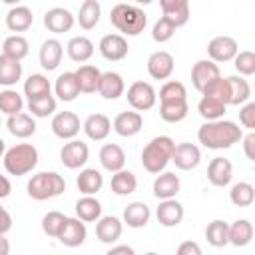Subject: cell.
Here are the masks:
<instances>
[{"label":"cell","mask_w":255,"mask_h":255,"mask_svg":"<svg viewBox=\"0 0 255 255\" xmlns=\"http://www.w3.org/2000/svg\"><path fill=\"white\" fill-rule=\"evenodd\" d=\"M243 131L239 124L231 120H213L203 122L197 129V141L207 149H229L231 145L239 143Z\"/></svg>","instance_id":"cell-1"},{"label":"cell","mask_w":255,"mask_h":255,"mask_svg":"<svg viewBox=\"0 0 255 255\" xmlns=\"http://www.w3.org/2000/svg\"><path fill=\"white\" fill-rule=\"evenodd\" d=\"M173 149H175V141L169 135H155L151 137L143 149H141V165L147 173L157 175L161 171H165L167 163L173 157Z\"/></svg>","instance_id":"cell-2"},{"label":"cell","mask_w":255,"mask_h":255,"mask_svg":"<svg viewBox=\"0 0 255 255\" xmlns=\"http://www.w3.org/2000/svg\"><path fill=\"white\" fill-rule=\"evenodd\" d=\"M110 22L124 36H139L147 26V14L137 4L120 2L110 10Z\"/></svg>","instance_id":"cell-3"},{"label":"cell","mask_w":255,"mask_h":255,"mask_svg":"<svg viewBox=\"0 0 255 255\" xmlns=\"http://www.w3.org/2000/svg\"><path fill=\"white\" fill-rule=\"evenodd\" d=\"M38 159H40V153L36 149V145L32 143H16L12 147H8L4 151V157H2V165H4V171L8 175H28L36 169L38 165Z\"/></svg>","instance_id":"cell-4"},{"label":"cell","mask_w":255,"mask_h":255,"mask_svg":"<svg viewBox=\"0 0 255 255\" xmlns=\"http://www.w3.org/2000/svg\"><path fill=\"white\" fill-rule=\"evenodd\" d=\"M26 191L34 201H48L66 191V179L58 171H38L28 179Z\"/></svg>","instance_id":"cell-5"},{"label":"cell","mask_w":255,"mask_h":255,"mask_svg":"<svg viewBox=\"0 0 255 255\" xmlns=\"http://www.w3.org/2000/svg\"><path fill=\"white\" fill-rule=\"evenodd\" d=\"M126 98H128V104L131 106V110H137V112H147L155 106L157 102V92L155 88L149 84V82H143V80H137L133 84H129L128 92H126Z\"/></svg>","instance_id":"cell-6"},{"label":"cell","mask_w":255,"mask_h":255,"mask_svg":"<svg viewBox=\"0 0 255 255\" xmlns=\"http://www.w3.org/2000/svg\"><path fill=\"white\" fill-rule=\"evenodd\" d=\"M90 159V147L82 139H68L60 149V161L68 169H82Z\"/></svg>","instance_id":"cell-7"},{"label":"cell","mask_w":255,"mask_h":255,"mask_svg":"<svg viewBox=\"0 0 255 255\" xmlns=\"http://www.w3.org/2000/svg\"><path fill=\"white\" fill-rule=\"evenodd\" d=\"M50 128H52V133L56 137L68 141V139H74L80 133L84 124H80V118H78L76 112H56L52 116Z\"/></svg>","instance_id":"cell-8"},{"label":"cell","mask_w":255,"mask_h":255,"mask_svg":"<svg viewBox=\"0 0 255 255\" xmlns=\"http://www.w3.org/2000/svg\"><path fill=\"white\" fill-rule=\"evenodd\" d=\"M98 50L102 54L104 60L108 62H120L128 56L129 52V46H128V40L124 34L120 32H112V34H106L102 36L100 44H98Z\"/></svg>","instance_id":"cell-9"},{"label":"cell","mask_w":255,"mask_h":255,"mask_svg":"<svg viewBox=\"0 0 255 255\" xmlns=\"http://www.w3.org/2000/svg\"><path fill=\"white\" fill-rule=\"evenodd\" d=\"M237 52H239L237 40L231 38V36H225V34L211 38L209 44H207V56H209L213 62H217V64L233 62L235 56H237Z\"/></svg>","instance_id":"cell-10"},{"label":"cell","mask_w":255,"mask_h":255,"mask_svg":"<svg viewBox=\"0 0 255 255\" xmlns=\"http://www.w3.org/2000/svg\"><path fill=\"white\" fill-rule=\"evenodd\" d=\"M147 74L153 80H169L173 70H175V60L169 52L165 50H157L153 54H149L147 62H145Z\"/></svg>","instance_id":"cell-11"},{"label":"cell","mask_w":255,"mask_h":255,"mask_svg":"<svg viewBox=\"0 0 255 255\" xmlns=\"http://www.w3.org/2000/svg\"><path fill=\"white\" fill-rule=\"evenodd\" d=\"M221 76L219 72V66L217 62H213L211 58H205V60H197L191 68V84L193 88L201 94L213 80H217Z\"/></svg>","instance_id":"cell-12"},{"label":"cell","mask_w":255,"mask_h":255,"mask_svg":"<svg viewBox=\"0 0 255 255\" xmlns=\"http://www.w3.org/2000/svg\"><path fill=\"white\" fill-rule=\"evenodd\" d=\"M76 22H78L76 16H74L68 8H62V6H54V8L46 10V14H44V26H46L48 32H52V34L70 32Z\"/></svg>","instance_id":"cell-13"},{"label":"cell","mask_w":255,"mask_h":255,"mask_svg":"<svg viewBox=\"0 0 255 255\" xmlns=\"http://www.w3.org/2000/svg\"><path fill=\"white\" fill-rule=\"evenodd\" d=\"M171 161L175 163L177 169H181V171H191V169H195V167L201 163V149H199V145H195V143H191V141L175 143Z\"/></svg>","instance_id":"cell-14"},{"label":"cell","mask_w":255,"mask_h":255,"mask_svg":"<svg viewBox=\"0 0 255 255\" xmlns=\"http://www.w3.org/2000/svg\"><path fill=\"white\" fill-rule=\"evenodd\" d=\"M122 233H124V219L116 215H102L96 221V237L100 243L114 245L120 241Z\"/></svg>","instance_id":"cell-15"},{"label":"cell","mask_w":255,"mask_h":255,"mask_svg":"<svg viewBox=\"0 0 255 255\" xmlns=\"http://www.w3.org/2000/svg\"><path fill=\"white\" fill-rule=\"evenodd\" d=\"M183 205L171 197V199H159V205L155 207V217H157V223L163 225V227H177L181 221H183Z\"/></svg>","instance_id":"cell-16"},{"label":"cell","mask_w":255,"mask_h":255,"mask_svg":"<svg viewBox=\"0 0 255 255\" xmlns=\"http://www.w3.org/2000/svg\"><path fill=\"white\" fill-rule=\"evenodd\" d=\"M82 129L88 135V139H92V141H104L110 135V131L114 129V122L106 114L96 112V114H90L84 120V128Z\"/></svg>","instance_id":"cell-17"},{"label":"cell","mask_w":255,"mask_h":255,"mask_svg":"<svg viewBox=\"0 0 255 255\" xmlns=\"http://www.w3.org/2000/svg\"><path fill=\"white\" fill-rule=\"evenodd\" d=\"M233 179V163L227 157H213L207 165V181L213 187H227Z\"/></svg>","instance_id":"cell-18"},{"label":"cell","mask_w":255,"mask_h":255,"mask_svg":"<svg viewBox=\"0 0 255 255\" xmlns=\"http://www.w3.org/2000/svg\"><path fill=\"white\" fill-rule=\"evenodd\" d=\"M62 56H64V44L58 38H48L42 42L40 52H38V60L46 72H54L62 64Z\"/></svg>","instance_id":"cell-19"},{"label":"cell","mask_w":255,"mask_h":255,"mask_svg":"<svg viewBox=\"0 0 255 255\" xmlns=\"http://www.w3.org/2000/svg\"><path fill=\"white\" fill-rule=\"evenodd\" d=\"M141 128H143V118L137 110L120 112L114 118V131L122 137H133L141 131Z\"/></svg>","instance_id":"cell-20"},{"label":"cell","mask_w":255,"mask_h":255,"mask_svg":"<svg viewBox=\"0 0 255 255\" xmlns=\"http://www.w3.org/2000/svg\"><path fill=\"white\" fill-rule=\"evenodd\" d=\"M86 237H88L86 221L76 215V217H68V221H66L64 229H62L58 241L62 245H66V247H80V245H84Z\"/></svg>","instance_id":"cell-21"},{"label":"cell","mask_w":255,"mask_h":255,"mask_svg":"<svg viewBox=\"0 0 255 255\" xmlns=\"http://www.w3.org/2000/svg\"><path fill=\"white\" fill-rule=\"evenodd\" d=\"M6 129L18 139H28L36 133V118L26 112L6 116Z\"/></svg>","instance_id":"cell-22"},{"label":"cell","mask_w":255,"mask_h":255,"mask_svg":"<svg viewBox=\"0 0 255 255\" xmlns=\"http://www.w3.org/2000/svg\"><path fill=\"white\" fill-rule=\"evenodd\" d=\"M179 189H181V181H179V175H175L173 171L157 173L153 179V185H151L153 197H157V199H171L179 193Z\"/></svg>","instance_id":"cell-23"},{"label":"cell","mask_w":255,"mask_h":255,"mask_svg":"<svg viewBox=\"0 0 255 255\" xmlns=\"http://www.w3.org/2000/svg\"><path fill=\"white\" fill-rule=\"evenodd\" d=\"M80 94H82V90H80L76 72H64V74H60L56 78V82H54V96L60 102H66V104L74 102Z\"/></svg>","instance_id":"cell-24"},{"label":"cell","mask_w":255,"mask_h":255,"mask_svg":"<svg viewBox=\"0 0 255 255\" xmlns=\"http://www.w3.org/2000/svg\"><path fill=\"white\" fill-rule=\"evenodd\" d=\"M98 157H100V165L110 173H116L126 167V151L118 143H104L100 147Z\"/></svg>","instance_id":"cell-25"},{"label":"cell","mask_w":255,"mask_h":255,"mask_svg":"<svg viewBox=\"0 0 255 255\" xmlns=\"http://www.w3.org/2000/svg\"><path fill=\"white\" fill-rule=\"evenodd\" d=\"M122 219H124V223H126L128 227H131V229H141V227H145V225L149 223V219H151V209H149V205L143 203V201H131V203H128V205L124 207Z\"/></svg>","instance_id":"cell-26"},{"label":"cell","mask_w":255,"mask_h":255,"mask_svg":"<svg viewBox=\"0 0 255 255\" xmlns=\"http://www.w3.org/2000/svg\"><path fill=\"white\" fill-rule=\"evenodd\" d=\"M161 6V16L169 18L177 28L185 26L191 16L189 0H159Z\"/></svg>","instance_id":"cell-27"},{"label":"cell","mask_w":255,"mask_h":255,"mask_svg":"<svg viewBox=\"0 0 255 255\" xmlns=\"http://www.w3.org/2000/svg\"><path fill=\"white\" fill-rule=\"evenodd\" d=\"M4 24H6V28L10 32H26L34 24V14H32V10L28 6L18 4V6H12L6 12Z\"/></svg>","instance_id":"cell-28"},{"label":"cell","mask_w":255,"mask_h":255,"mask_svg":"<svg viewBox=\"0 0 255 255\" xmlns=\"http://www.w3.org/2000/svg\"><path fill=\"white\" fill-rule=\"evenodd\" d=\"M76 187L82 195H96L104 187V175L96 167H82L76 177Z\"/></svg>","instance_id":"cell-29"},{"label":"cell","mask_w":255,"mask_h":255,"mask_svg":"<svg viewBox=\"0 0 255 255\" xmlns=\"http://www.w3.org/2000/svg\"><path fill=\"white\" fill-rule=\"evenodd\" d=\"M98 94L104 100H118L126 94V82L122 78V74L118 72H104L102 80H100V88Z\"/></svg>","instance_id":"cell-30"},{"label":"cell","mask_w":255,"mask_h":255,"mask_svg":"<svg viewBox=\"0 0 255 255\" xmlns=\"http://www.w3.org/2000/svg\"><path fill=\"white\" fill-rule=\"evenodd\" d=\"M66 54L72 62L84 64L94 56V42L88 36H74L66 44Z\"/></svg>","instance_id":"cell-31"},{"label":"cell","mask_w":255,"mask_h":255,"mask_svg":"<svg viewBox=\"0 0 255 255\" xmlns=\"http://www.w3.org/2000/svg\"><path fill=\"white\" fill-rule=\"evenodd\" d=\"M253 235H255V227L249 219L241 217V219H235L233 223H229V245L245 247L251 243Z\"/></svg>","instance_id":"cell-32"},{"label":"cell","mask_w":255,"mask_h":255,"mask_svg":"<svg viewBox=\"0 0 255 255\" xmlns=\"http://www.w3.org/2000/svg\"><path fill=\"white\" fill-rule=\"evenodd\" d=\"M102 74L104 72H100V68H96L92 64H82L76 70V76H78V84H80L82 94H96L98 88H100Z\"/></svg>","instance_id":"cell-33"},{"label":"cell","mask_w":255,"mask_h":255,"mask_svg":"<svg viewBox=\"0 0 255 255\" xmlns=\"http://www.w3.org/2000/svg\"><path fill=\"white\" fill-rule=\"evenodd\" d=\"M110 187L116 195L120 197H126V195H131L135 189H137V177L133 171L129 169H120L116 173H112V181H110Z\"/></svg>","instance_id":"cell-34"},{"label":"cell","mask_w":255,"mask_h":255,"mask_svg":"<svg viewBox=\"0 0 255 255\" xmlns=\"http://www.w3.org/2000/svg\"><path fill=\"white\" fill-rule=\"evenodd\" d=\"M100 18H102V6L98 0H84L80 10H78V24L82 30H94L98 24H100Z\"/></svg>","instance_id":"cell-35"},{"label":"cell","mask_w":255,"mask_h":255,"mask_svg":"<svg viewBox=\"0 0 255 255\" xmlns=\"http://www.w3.org/2000/svg\"><path fill=\"white\" fill-rule=\"evenodd\" d=\"M229 82V106H243L251 98V86L245 76H227Z\"/></svg>","instance_id":"cell-36"},{"label":"cell","mask_w":255,"mask_h":255,"mask_svg":"<svg viewBox=\"0 0 255 255\" xmlns=\"http://www.w3.org/2000/svg\"><path fill=\"white\" fill-rule=\"evenodd\" d=\"M197 112L205 122H213V120H221L227 112V104L213 98V96H205L201 94V100L197 102Z\"/></svg>","instance_id":"cell-37"},{"label":"cell","mask_w":255,"mask_h":255,"mask_svg":"<svg viewBox=\"0 0 255 255\" xmlns=\"http://www.w3.org/2000/svg\"><path fill=\"white\" fill-rule=\"evenodd\" d=\"M76 215L86 223H94L102 217V203L96 195H82L76 201Z\"/></svg>","instance_id":"cell-38"},{"label":"cell","mask_w":255,"mask_h":255,"mask_svg":"<svg viewBox=\"0 0 255 255\" xmlns=\"http://www.w3.org/2000/svg\"><path fill=\"white\" fill-rule=\"evenodd\" d=\"M22 80V64L20 60L0 56V84L4 88H12Z\"/></svg>","instance_id":"cell-39"},{"label":"cell","mask_w":255,"mask_h":255,"mask_svg":"<svg viewBox=\"0 0 255 255\" xmlns=\"http://www.w3.org/2000/svg\"><path fill=\"white\" fill-rule=\"evenodd\" d=\"M30 52V42L22 36V34H12V36H6L4 42H2V56H8V58H14V60H24Z\"/></svg>","instance_id":"cell-40"},{"label":"cell","mask_w":255,"mask_h":255,"mask_svg":"<svg viewBox=\"0 0 255 255\" xmlns=\"http://www.w3.org/2000/svg\"><path fill=\"white\" fill-rule=\"evenodd\" d=\"M189 104L187 100L181 102H159V118L167 124H179L187 118Z\"/></svg>","instance_id":"cell-41"},{"label":"cell","mask_w":255,"mask_h":255,"mask_svg":"<svg viewBox=\"0 0 255 255\" xmlns=\"http://www.w3.org/2000/svg\"><path fill=\"white\" fill-rule=\"evenodd\" d=\"M205 239L211 247H225L229 245V223L223 219H213L205 227Z\"/></svg>","instance_id":"cell-42"},{"label":"cell","mask_w":255,"mask_h":255,"mask_svg":"<svg viewBox=\"0 0 255 255\" xmlns=\"http://www.w3.org/2000/svg\"><path fill=\"white\" fill-rule=\"evenodd\" d=\"M48 94H52V84L44 74H30L24 80V96L28 100L42 98V96H48Z\"/></svg>","instance_id":"cell-43"},{"label":"cell","mask_w":255,"mask_h":255,"mask_svg":"<svg viewBox=\"0 0 255 255\" xmlns=\"http://www.w3.org/2000/svg\"><path fill=\"white\" fill-rule=\"evenodd\" d=\"M229 201L235 207H249L255 201V187L249 181H237L229 189Z\"/></svg>","instance_id":"cell-44"},{"label":"cell","mask_w":255,"mask_h":255,"mask_svg":"<svg viewBox=\"0 0 255 255\" xmlns=\"http://www.w3.org/2000/svg\"><path fill=\"white\" fill-rule=\"evenodd\" d=\"M28 112L34 116V118H48V116H54L56 114V108H58V98L48 94V96H42V98H34V100H28Z\"/></svg>","instance_id":"cell-45"},{"label":"cell","mask_w":255,"mask_h":255,"mask_svg":"<svg viewBox=\"0 0 255 255\" xmlns=\"http://www.w3.org/2000/svg\"><path fill=\"white\" fill-rule=\"evenodd\" d=\"M0 110L4 116H14L24 112V98L22 94H18V90L12 88H4L0 92Z\"/></svg>","instance_id":"cell-46"},{"label":"cell","mask_w":255,"mask_h":255,"mask_svg":"<svg viewBox=\"0 0 255 255\" xmlns=\"http://www.w3.org/2000/svg\"><path fill=\"white\" fill-rule=\"evenodd\" d=\"M68 221V215L62 213V211H48L44 217H42V231L48 235V237H54L58 239L64 225Z\"/></svg>","instance_id":"cell-47"},{"label":"cell","mask_w":255,"mask_h":255,"mask_svg":"<svg viewBox=\"0 0 255 255\" xmlns=\"http://www.w3.org/2000/svg\"><path fill=\"white\" fill-rule=\"evenodd\" d=\"M175 30H177V26H175L169 18L161 16V18L155 20V24H153V28H151V40L157 42V44H165V42H169V40L173 38Z\"/></svg>","instance_id":"cell-48"},{"label":"cell","mask_w":255,"mask_h":255,"mask_svg":"<svg viewBox=\"0 0 255 255\" xmlns=\"http://www.w3.org/2000/svg\"><path fill=\"white\" fill-rule=\"evenodd\" d=\"M187 100V90L177 80H167L159 88V102H181Z\"/></svg>","instance_id":"cell-49"},{"label":"cell","mask_w":255,"mask_h":255,"mask_svg":"<svg viewBox=\"0 0 255 255\" xmlns=\"http://www.w3.org/2000/svg\"><path fill=\"white\" fill-rule=\"evenodd\" d=\"M233 66L239 76H255V52H251V50L237 52Z\"/></svg>","instance_id":"cell-50"},{"label":"cell","mask_w":255,"mask_h":255,"mask_svg":"<svg viewBox=\"0 0 255 255\" xmlns=\"http://www.w3.org/2000/svg\"><path fill=\"white\" fill-rule=\"evenodd\" d=\"M201 94H205V96H213V98H217V100H221V102H225L227 106H229V82H227V78H217V80H213Z\"/></svg>","instance_id":"cell-51"},{"label":"cell","mask_w":255,"mask_h":255,"mask_svg":"<svg viewBox=\"0 0 255 255\" xmlns=\"http://www.w3.org/2000/svg\"><path fill=\"white\" fill-rule=\"evenodd\" d=\"M239 124L241 128L255 131V102H247L239 110Z\"/></svg>","instance_id":"cell-52"},{"label":"cell","mask_w":255,"mask_h":255,"mask_svg":"<svg viewBox=\"0 0 255 255\" xmlns=\"http://www.w3.org/2000/svg\"><path fill=\"white\" fill-rule=\"evenodd\" d=\"M241 145H243V153L249 161L255 163V131H249L241 137Z\"/></svg>","instance_id":"cell-53"},{"label":"cell","mask_w":255,"mask_h":255,"mask_svg":"<svg viewBox=\"0 0 255 255\" xmlns=\"http://www.w3.org/2000/svg\"><path fill=\"white\" fill-rule=\"evenodd\" d=\"M177 255H201V247L195 241H183L177 247Z\"/></svg>","instance_id":"cell-54"},{"label":"cell","mask_w":255,"mask_h":255,"mask_svg":"<svg viewBox=\"0 0 255 255\" xmlns=\"http://www.w3.org/2000/svg\"><path fill=\"white\" fill-rule=\"evenodd\" d=\"M0 215H2V221H0V235H6V233L12 229V217H10V213H8L6 207L0 209Z\"/></svg>","instance_id":"cell-55"},{"label":"cell","mask_w":255,"mask_h":255,"mask_svg":"<svg viewBox=\"0 0 255 255\" xmlns=\"http://www.w3.org/2000/svg\"><path fill=\"white\" fill-rule=\"evenodd\" d=\"M135 253V249L133 247H129V245H110V249H108V255H133Z\"/></svg>","instance_id":"cell-56"},{"label":"cell","mask_w":255,"mask_h":255,"mask_svg":"<svg viewBox=\"0 0 255 255\" xmlns=\"http://www.w3.org/2000/svg\"><path fill=\"white\" fill-rule=\"evenodd\" d=\"M0 181H2L0 197L4 199V197H8V195H10V191H12V185H10V179H8V175H2V177H0Z\"/></svg>","instance_id":"cell-57"},{"label":"cell","mask_w":255,"mask_h":255,"mask_svg":"<svg viewBox=\"0 0 255 255\" xmlns=\"http://www.w3.org/2000/svg\"><path fill=\"white\" fill-rule=\"evenodd\" d=\"M0 255H8V239H6V235H0Z\"/></svg>","instance_id":"cell-58"},{"label":"cell","mask_w":255,"mask_h":255,"mask_svg":"<svg viewBox=\"0 0 255 255\" xmlns=\"http://www.w3.org/2000/svg\"><path fill=\"white\" fill-rule=\"evenodd\" d=\"M2 2H4V4H8V6H18L22 0H2Z\"/></svg>","instance_id":"cell-59"},{"label":"cell","mask_w":255,"mask_h":255,"mask_svg":"<svg viewBox=\"0 0 255 255\" xmlns=\"http://www.w3.org/2000/svg\"><path fill=\"white\" fill-rule=\"evenodd\" d=\"M133 2H135L137 6H147V4H151L153 0H133Z\"/></svg>","instance_id":"cell-60"},{"label":"cell","mask_w":255,"mask_h":255,"mask_svg":"<svg viewBox=\"0 0 255 255\" xmlns=\"http://www.w3.org/2000/svg\"><path fill=\"white\" fill-rule=\"evenodd\" d=\"M253 90H255V82H253Z\"/></svg>","instance_id":"cell-61"}]
</instances>
